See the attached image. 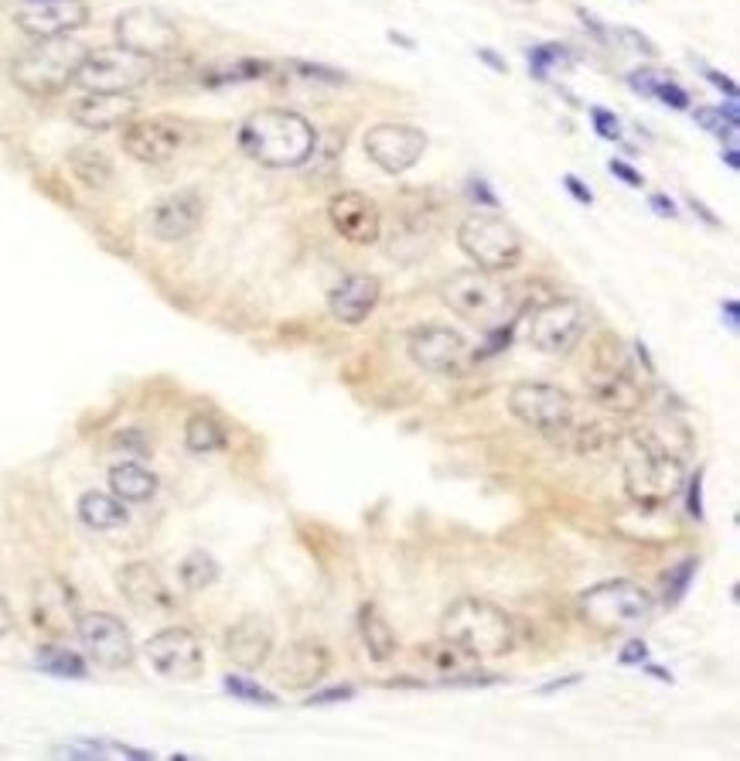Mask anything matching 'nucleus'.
Listing matches in <instances>:
<instances>
[{"instance_id": "4be33fe9", "label": "nucleus", "mask_w": 740, "mask_h": 761, "mask_svg": "<svg viewBox=\"0 0 740 761\" xmlns=\"http://www.w3.org/2000/svg\"><path fill=\"white\" fill-rule=\"evenodd\" d=\"M79 601H75L72 588L62 577H45L35 588V618L45 631L52 636H65V631H75V618H79Z\"/></svg>"}, {"instance_id": "7c9ffc66", "label": "nucleus", "mask_w": 740, "mask_h": 761, "mask_svg": "<svg viewBox=\"0 0 740 761\" xmlns=\"http://www.w3.org/2000/svg\"><path fill=\"white\" fill-rule=\"evenodd\" d=\"M185 444L195 454H212L225 447V430L212 414H192L185 424Z\"/></svg>"}, {"instance_id": "e2e57ef3", "label": "nucleus", "mask_w": 740, "mask_h": 761, "mask_svg": "<svg viewBox=\"0 0 740 761\" xmlns=\"http://www.w3.org/2000/svg\"><path fill=\"white\" fill-rule=\"evenodd\" d=\"M634 352H638V355H642V366H645V369L652 372V359H649V348H645L642 342H634Z\"/></svg>"}, {"instance_id": "aec40b11", "label": "nucleus", "mask_w": 740, "mask_h": 761, "mask_svg": "<svg viewBox=\"0 0 740 761\" xmlns=\"http://www.w3.org/2000/svg\"><path fill=\"white\" fill-rule=\"evenodd\" d=\"M273 679L287 690H311L328 676L331 670V652L314 642V639H300L291 642L284 652L273 659Z\"/></svg>"}, {"instance_id": "3c124183", "label": "nucleus", "mask_w": 740, "mask_h": 761, "mask_svg": "<svg viewBox=\"0 0 740 761\" xmlns=\"http://www.w3.org/2000/svg\"><path fill=\"white\" fill-rule=\"evenodd\" d=\"M564 185H567V192L580 201V206H591V201H594V195H591V188H587L583 182H580V177L577 174H567L564 177Z\"/></svg>"}, {"instance_id": "cd10ccee", "label": "nucleus", "mask_w": 740, "mask_h": 761, "mask_svg": "<svg viewBox=\"0 0 740 761\" xmlns=\"http://www.w3.org/2000/svg\"><path fill=\"white\" fill-rule=\"evenodd\" d=\"M359 636H362V642H366V649H369V655L375 659V663H386V659H393L396 631L372 601H366L359 607Z\"/></svg>"}, {"instance_id": "6ab92c4d", "label": "nucleus", "mask_w": 740, "mask_h": 761, "mask_svg": "<svg viewBox=\"0 0 740 761\" xmlns=\"http://www.w3.org/2000/svg\"><path fill=\"white\" fill-rule=\"evenodd\" d=\"M201 216H206V201H201L198 192L185 188V192L164 195L161 201L150 206L147 230L155 233L161 243H177V240H188L198 230Z\"/></svg>"}, {"instance_id": "2f4dec72", "label": "nucleus", "mask_w": 740, "mask_h": 761, "mask_svg": "<svg viewBox=\"0 0 740 761\" xmlns=\"http://www.w3.org/2000/svg\"><path fill=\"white\" fill-rule=\"evenodd\" d=\"M177 577H182V585L188 591H206L219 580V561L206 550H192L182 561V567H177Z\"/></svg>"}, {"instance_id": "603ef678", "label": "nucleus", "mask_w": 740, "mask_h": 761, "mask_svg": "<svg viewBox=\"0 0 740 761\" xmlns=\"http://www.w3.org/2000/svg\"><path fill=\"white\" fill-rule=\"evenodd\" d=\"M703 75H706V79H710L713 86H717L720 93H727V99H737V83L730 79V75H720L717 69H703Z\"/></svg>"}, {"instance_id": "a211bd4d", "label": "nucleus", "mask_w": 740, "mask_h": 761, "mask_svg": "<svg viewBox=\"0 0 740 761\" xmlns=\"http://www.w3.org/2000/svg\"><path fill=\"white\" fill-rule=\"evenodd\" d=\"M328 219L335 225V233L355 246H372L382 233V216L379 206L366 192H338L328 201Z\"/></svg>"}, {"instance_id": "e433bc0d", "label": "nucleus", "mask_w": 740, "mask_h": 761, "mask_svg": "<svg viewBox=\"0 0 740 761\" xmlns=\"http://www.w3.org/2000/svg\"><path fill=\"white\" fill-rule=\"evenodd\" d=\"M567 59H570V52H567L564 45H535V48H529V69L535 75H546L550 65H559V62H567Z\"/></svg>"}, {"instance_id": "412c9836", "label": "nucleus", "mask_w": 740, "mask_h": 761, "mask_svg": "<svg viewBox=\"0 0 740 761\" xmlns=\"http://www.w3.org/2000/svg\"><path fill=\"white\" fill-rule=\"evenodd\" d=\"M137 99L131 93H86L72 103V120L86 131H113L137 116Z\"/></svg>"}, {"instance_id": "c85d7f7f", "label": "nucleus", "mask_w": 740, "mask_h": 761, "mask_svg": "<svg viewBox=\"0 0 740 761\" xmlns=\"http://www.w3.org/2000/svg\"><path fill=\"white\" fill-rule=\"evenodd\" d=\"M79 519L89 526V529H116L126 523V510L123 502L116 495H107V492H86L79 499Z\"/></svg>"}, {"instance_id": "f8f14e48", "label": "nucleus", "mask_w": 740, "mask_h": 761, "mask_svg": "<svg viewBox=\"0 0 740 761\" xmlns=\"http://www.w3.org/2000/svg\"><path fill=\"white\" fill-rule=\"evenodd\" d=\"M177 41H182L177 24L155 8H131L116 17V45L131 48L137 56L164 59L174 52Z\"/></svg>"}, {"instance_id": "f3484780", "label": "nucleus", "mask_w": 740, "mask_h": 761, "mask_svg": "<svg viewBox=\"0 0 740 761\" xmlns=\"http://www.w3.org/2000/svg\"><path fill=\"white\" fill-rule=\"evenodd\" d=\"M17 28L32 38H62L83 28L89 21V8L83 0H21L14 14Z\"/></svg>"}, {"instance_id": "4468645a", "label": "nucleus", "mask_w": 740, "mask_h": 761, "mask_svg": "<svg viewBox=\"0 0 740 761\" xmlns=\"http://www.w3.org/2000/svg\"><path fill=\"white\" fill-rule=\"evenodd\" d=\"M427 150V134L410 123H375L366 134V155L386 174L410 171Z\"/></svg>"}, {"instance_id": "f03ea898", "label": "nucleus", "mask_w": 740, "mask_h": 761, "mask_svg": "<svg viewBox=\"0 0 740 761\" xmlns=\"http://www.w3.org/2000/svg\"><path fill=\"white\" fill-rule=\"evenodd\" d=\"M441 639L474 659H495L516 646V625L498 604L457 598L441 615Z\"/></svg>"}, {"instance_id": "69168bd1", "label": "nucleus", "mask_w": 740, "mask_h": 761, "mask_svg": "<svg viewBox=\"0 0 740 761\" xmlns=\"http://www.w3.org/2000/svg\"><path fill=\"white\" fill-rule=\"evenodd\" d=\"M649 673H652L655 679H666V683H673V673H666V670H658V666H649Z\"/></svg>"}, {"instance_id": "5701e85b", "label": "nucleus", "mask_w": 740, "mask_h": 761, "mask_svg": "<svg viewBox=\"0 0 740 761\" xmlns=\"http://www.w3.org/2000/svg\"><path fill=\"white\" fill-rule=\"evenodd\" d=\"M225 652L243 670H260L273 652V625L263 615L239 618L225 636Z\"/></svg>"}, {"instance_id": "ddd939ff", "label": "nucleus", "mask_w": 740, "mask_h": 761, "mask_svg": "<svg viewBox=\"0 0 740 761\" xmlns=\"http://www.w3.org/2000/svg\"><path fill=\"white\" fill-rule=\"evenodd\" d=\"M144 655L150 659L164 679L174 683H192L206 673V652L192 628H164L155 639H147Z\"/></svg>"}, {"instance_id": "dca6fc26", "label": "nucleus", "mask_w": 740, "mask_h": 761, "mask_svg": "<svg viewBox=\"0 0 740 761\" xmlns=\"http://www.w3.org/2000/svg\"><path fill=\"white\" fill-rule=\"evenodd\" d=\"M406 352H410V359L423 372H433V376H457L461 369L471 366V348H468L465 335H457L441 324L417 328L410 342H406Z\"/></svg>"}, {"instance_id": "6e6d98bb", "label": "nucleus", "mask_w": 740, "mask_h": 761, "mask_svg": "<svg viewBox=\"0 0 740 761\" xmlns=\"http://www.w3.org/2000/svg\"><path fill=\"white\" fill-rule=\"evenodd\" d=\"M116 447H131V451H147L144 444V434H137V430H123V434H116Z\"/></svg>"}, {"instance_id": "8fccbe9b", "label": "nucleus", "mask_w": 740, "mask_h": 761, "mask_svg": "<svg viewBox=\"0 0 740 761\" xmlns=\"http://www.w3.org/2000/svg\"><path fill=\"white\" fill-rule=\"evenodd\" d=\"M649 206H652V212H655V216H662V219H679L676 201H673V198H666V195H649Z\"/></svg>"}, {"instance_id": "0eeeda50", "label": "nucleus", "mask_w": 740, "mask_h": 761, "mask_svg": "<svg viewBox=\"0 0 740 761\" xmlns=\"http://www.w3.org/2000/svg\"><path fill=\"white\" fill-rule=\"evenodd\" d=\"M457 246L465 249V257L489 273L513 270L522 257V240L513 230V222L502 216H471L457 225Z\"/></svg>"}, {"instance_id": "72a5a7b5", "label": "nucleus", "mask_w": 740, "mask_h": 761, "mask_svg": "<svg viewBox=\"0 0 740 761\" xmlns=\"http://www.w3.org/2000/svg\"><path fill=\"white\" fill-rule=\"evenodd\" d=\"M225 694L229 697H236V700H246V703H260V707H276L280 697L270 694L267 687H260V683H252L246 676H225Z\"/></svg>"}, {"instance_id": "bb28decb", "label": "nucleus", "mask_w": 740, "mask_h": 761, "mask_svg": "<svg viewBox=\"0 0 740 761\" xmlns=\"http://www.w3.org/2000/svg\"><path fill=\"white\" fill-rule=\"evenodd\" d=\"M110 489L120 502H147L158 492V475L140 462H123L110 468Z\"/></svg>"}, {"instance_id": "39448f33", "label": "nucleus", "mask_w": 740, "mask_h": 761, "mask_svg": "<svg viewBox=\"0 0 740 761\" xmlns=\"http://www.w3.org/2000/svg\"><path fill=\"white\" fill-rule=\"evenodd\" d=\"M86 59V48L62 35V38H41L38 45H32L28 52H21L11 65V79L14 86H21L32 96H55L62 93L75 72H79Z\"/></svg>"}, {"instance_id": "79ce46f5", "label": "nucleus", "mask_w": 740, "mask_h": 761, "mask_svg": "<svg viewBox=\"0 0 740 761\" xmlns=\"http://www.w3.org/2000/svg\"><path fill=\"white\" fill-rule=\"evenodd\" d=\"M355 697V687H348V683H342V687H328V690H314L308 697V707H328V703H345Z\"/></svg>"}, {"instance_id": "58836bf2", "label": "nucleus", "mask_w": 740, "mask_h": 761, "mask_svg": "<svg viewBox=\"0 0 740 761\" xmlns=\"http://www.w3.org/2000/svg\"><path fill=\"white\" fill-rule=\"evenodd\" d=\"M591 123H594V131L604 137V140H621V123L618 116L604 110V107H591Z\"/></svg>"}, {"instance_id": "13d9d810", "label": "nucleus", "mask_w": 740, "mask_h": 761, "mask_svg": "<svg viewBox=\"0 0 740 761\" xmlns=\"http://www.w3.org/2000/svg\"><path fill=\"white\" fill-rule=\"evenodd\" d=\"M686 201H689V209H693L696 216H703V219H706V225H720V219H717V216H713V212H710V209L703 206V201H700L696 195H689Z\"/></svg>"}, {"instance_id": "6e6552de", "label": "nucleus", "mask_w": 740, "mask_h": 761, "mask_svg": "<svg viewBox=\"0 0 740 761\" xmlns=\"http://www.w3.org/2000/svg\"><path fill=\"white\" fill-rule=\"evenodd\" d=\"M682 481H686V471L676 454L642 451L625 462V495L634 505H642V510L666 505L673 495H679Z\"/></svg>"}, {"instance_id": "37998d69", "label": "nucleus", "mask_w": 740, "mask_h": 761, "mask_svg": "<svg viewBox=\"0 0 740 761\" xmlns=\"http://www.w3.org/2000/svg\"><path fill=\"white\" fill-rule=\"evenodd\" d=\"M666 79V75L662 72H652V69H638V72H631L628 75V83H631V89L634 93H642V96H655V89H658V83Z\"/></svg>"}, {"instance_id": "c9c22d12", "label": "nucleus", "mask_w": 740, "mask_h": 761, "mask_svg": "<svg viewBox=\"0 0 740 761\" xmlns=\"http://www.w3.org/2000/svg\"><path fill=\"white\" fill-rule=\"evenodd\" d=\"M696 561H682L679 567L669 570V580H666V604H679L686 588L693 585V577H696Z\"/></svg>"}, {"instance_id": "5fc2aeb1", "label": "nucleus", "mask_w": 740, "mask_h": 761, "mask_svg": "<svg viewBox=\"0 0 740 761\" xmlns=\"http://www.w3.org/2000/svg\"><path fill=\"white\" fill-rule=\"evenodd\" d=\"M577 17L587 24V28H591V35L597 38V41H607V28H604V24L591 14V11H583V8H577Z\"/></svg>"}, {"instance_id": "ea45409f", "label": "nucleus", "mask_w": 740, "mask_h": 761, "mask_svg": "<svg viewBox=\"0 0 740 761\" xmlns=\"http://www.w3.org/2000/svg\"><path fill=\"white\" fill-rule=\"evenodd\" d=\"M465 192H468V198H471V201H478V206H484V209H498V206H502L498 195L492 192V185L484 182V177H468V182H465Z\"/></svg>"}, {"instance_id": "09e8293b", "label": "nucleus", "mask_w": 740, "mask_h": 761, "mask_svg": "<svg viewBox=\"0 0 740 761\" xmlns=\"http://www.w3.org/2000/svg\"><path fill=\"white\" fill-rule=\"evenodd\" d=\"M607 171L615 174V177H621V182H625V185H631V188H642V185H645L642 171H634L628 161H610V164H607Z\"/></svg>"}, {"instance_id": "1a4fd4ad", "label": "nucleus", "mask_w": 740, "mask_h": 761, "mask_svg": "<svg viewBox=\"0 0 740 761\" xmlns=\"http://www.w3.org/2000/svg\"><path fill=\"white\" fill-rule=\"evenodd\" d=\"M508 410L526 427L556 438L574 424V396L553 383H519L508 393Z\"/></svg>"}, {"instance_id": "f257e3e1", "label": "nucleus", "mask_w": 740, "mask_h": 761, "mask_svg": "<svg viewBox=\"0 0 740 761\" xmlns=\"http://www.w3.org/2000/svg\"><path fill=\"white\" fill-rule=\"evenodd\" d=\"M239 147L263 168H300L314 155L318 131L308 116L270 107L243 120Z\"/></svg>"}, {"instance_id": "4d7b16f0", "label": "nucleus", "mask_w": 740, "mask_h": 761, "mask_svg": "<svg viewBox=\"0 0 740 761\" xmlns=\"http://www.w3.org/2000/svg\"><path fill=\"white\" fill-rule=\"evenodd\" d=\"M724 318H727V328H730V332H737V328H740V300H724Z\"/></svg>"}, {"instance_id": "a18cd8bd", "label": "nucleus", "mask_w": 740, "mask_h": 761, "mask_svg": "<svg viewBox=\"0 0 740 761\" xmlns=\"http://www.w3.org/2000/svg\"><path fill=\"white\" fill-rule=\"evenodd\" d=\"M615 35H618L628 48H634V52H642V56H649V59H655V56H658V48H655L645 35H638L634 28H618Z\"/></svg>"}, {"instance_id": "0e129e2a", "label": "nucleus", "mask_w": 740, "mask_h": 761, "mask_svg": "<svg viewBox=\"0 0 740 761\" xmlns=\"http://www.w3.org/2000/svg\"><path fill=\"white\" fill-rule=\"evenodd\" d=\"M390 41H393V45H403V48H414L410 38H403V35H396V32H390Z\"/></svg>"}, {"instance_id": "052dcab7", "label": "nucleus", "mask_w": 740, "mask_h": 761, "mask_svg": "<svg viewBox=\"0 0 740 761\" xmlns=\"http://www.w3.org/2000/svg\"><path fill=\"white\" fill-rule=\"evenodd\" d=\"M11 625H14V615H11V607H8V601H4V598H0V639H4V636H8V631H11Z\"/></svg>"}, {"instance_id": "9b49d317", "label": "nucleus", "mask_w": 740, "mask_h": 761, "mask_svg": "<svg viewBox=\"0 0 740 761\" xmlns=\"http://www.w3.org/2000/svg\"><path fill=\"white\" fill-rule=\"evenodd\" d=\"M75 636H79L86 655L103 670H123L134 663V639L116 615L107 612H83L75 618Z\"/></svg>"}, {"instance_id": "20e7f679", "label": "nucleus", "mask_w": 740, "mask_h": 761, "mask_svg": "<svg viewBox=\"0 0 740 761\" xmlns=\"http://www.w3.org/2000/svg\"><path fill=\"white\" fill-rule=\"evenodd\" d=\"M441 300L447 308L465 318L468 324L478 328H498V324H513L519 304L513 291L505 287V281L492 277L489 270H471V273H457L441 287Z\"/></svg>"}, {"instance_id": "2eb2a0df", "label": "nucleus", "mask_w": 740, "mask_h": 761, "mask_svg": "<svg viewBox=\"0 0 740 761\" xmlns=\"http://www.w3.org/2000/svg\"><path fill=\"white\" fill-rule=\"evenodd\" d=\"M185 140V126L168 116H134L123 131V150L140 164H168Z\"/></svg>"}, {"instance_id": "423d86ee", "label": "nucleus", "mask_w": 740, "mask_h": 761, "mask_svg": "<svg viewBox=\"0 0 740 761\" xmlns=\"http://www.w3.org/2000/svg\"><path fill=\"white\" fill-rule=\"evenodd\" d=\"M150 75H155V59L137 56L123 45H107L86 52L72 83L86 93H134Z\"/></svg>"}, {"instance_id": "c756f323", "label": "nucleus", "mask_w": 740, "mask_h": 761, "mask_svg": "<svg viewBox=\"0 0 740 761\" xmlns=\"http://www.w3.org/2000/svg\"><path fill=\"white\" fill-rule=\"evenodd\" d=\"M69 168L86 188H107L113 177V161L99 147H75L69 155Z\"/></svg>"}, {"instance_id": "b1692460", "label": "nucleus", "mask_w": 740, "mask_h": 761, "mask_svg": "<svg viewBox=\"0 0 740 761\" xmlns=\"http://www.w3.org/2000/svg\"><path fill=\"white\" fill-rule=\"evenodd\" d=\"M379 277L372 273H348L345 281L328 294V311L342 324H362L379 304Z\"/></svg>"}, {"instance_id": "9d476101", "label": "nucleus", "mask_w": 740, "mask_h": 761, "mask_svg": "<svg viewBox=\"0 0 740 761\" xmlns=\"http://www.w3.org/2000/svg\"><path fill=\"white\" fill-rule=\"evenodd\" d=\"M587 335V311L577 300H546L529 315V345L546 355H570Z\"/></svg>"}, {"instance_id": "338daca9", "label": "nucleus", "mask_w": 740, "mask_h": 761, "mask_svg": "<svg viewBox=\"0 0 740 761\" xmlns=\"http://www.w3.org/2000/svg\"><path fill=\"white\" fill-rule=\"evenodd\" d=\"M516 4H532V0H516Z\"/></svg>"}, {"instance_id": "7ed1b4c3", "label": "nucleus", "mask_w": 740, "mask_h": 761, "mask_svg": "<svg viewBox=\"0 0 740 761\" xmlns=\"http://www.w3.org/2000/svg\"><path fill=\"white\" fill-rule=\"evenodd\" d=\"M580 618L604 631V636H615V631H642L652 615H655V601L652 594L634 585V580H604V585L587 588L577 598Z\"/></svg>"}, {"instance_id": "864d4df0", "label": "nucleus", "mask_w": 740, "mask_h": 761, "mask_svg": "<svg viewBox=\"0 0 740 761\" xmlns=\"http://www.w3.org/2000/svg\"><path fill=\"white\" fill-rule=\"evenodd\" d=\"M474 56H478V62H484V65H489L492 72H502V75L508 72L505 59H502V56L495 52V48H484V45H481V48H478V52H474Z\"/></svg>"}, {"instance_id": "49530a36", "label": "nucleus", "mask_w": 740, "mask_h": 761, "mask_svg": "<svg viewBox=\"0 0 740 761\" xmlns=\"http://www.w3.org/2000/svg\"><path fill=\"white\" fill-rule=\"evenodd\" d=\"M297 72H300V75H308V79L331 83V86L345 83V75H342V72H335V69H324V65H311V62H297Z\"/></svg>"}, {"instance_id": "bf43d9fd", "label": "nucleus", "mask_w": 740, "mask_h": 761, "mask_svg": "<svg viewBox=\"0 0 740 761\" xmlns=\"http://www.w3.org/2000/svg\"><path fill=\"white\" fill-rule=\"evenodd\" d=\"M574 683H580V673H574V676H564V679H553V683H546V687H540V694L546 697V694H556V690H567V687H574Z\"/></svg>"}, {"instance_id": "4c0bfd02", "label": "nucleus", "mask_w": 740, "mask_h": 761, "mask_svg": "<svg viewBox=\"0 0 740 761\" xmlns=\"http://www.w3.org/2000/svg\"><path fill=\"white\" fill-rule=\"evenodd\" d=\"M489 342H484L478 352H471V363H481V359H489V355H498L505 352L508 345H513V324H498V328H489Z\"/></svg>"}, {"instance_id": "680f3d73", "label": "nucleus", "mask_w": 740, "mask_h": 761, "mask_svg": "<svg viewBox=\"0 0 740 761\" xmlns=\"http://www.w3.org/2000/svg\"><path fill=\"white\" fill-rule=\"evenodd\" d=\"M720 158H724V164H727L730 171H737V164H740V158H737V150H733V147H727V150H720Z\"/></svg>"}, {"instance_id": "a878e982", "label": "nucleus", "mask_w": 740, "mask_h": 761, "mask_svg": "<svg viewBox=\"0 0 740 761\" xmlns=\"http://www.w3.org/2000/svg\"><path fill=\"white\" fill-rule=\"evenodd\" d=\"M594 396L601 407L615 410V414H634L642 410V386H634V379L628 376V369L621 372H604L601 379H594Z\"/></svg>"}, {"instance_id": "473e14b6", "label": "nucleus", "mask_w": 740, "mask_h": 761, "mask_svg": "<svg viewBox=\"0 0 740 761\" xmlns=\"http://www.w3.org/2000/svg\"><path fill=\"white\" fill-rule=\"evenodd\" d=\"M38 666L45 673H52V676H62V679H83V676H89L86 659L75 655L72 649H62V646H41L38 649Z\"/></svg>"}, {"instance_id": "de8ad7c7", "label": "nucleus", "mask_w": 740, "mask_h": 761, "mask_svg": "<svg viewBox=\"0 0 740 761\" xmlns=\"http://www.w3.org/2000/svg\"><path fill=\"white\" fill-rule=\"evenodd\" d=\"M645 659H649V646H645L642 639H638V636H631V639L621 646V663H625V666H642Z\"/></svg>"}, {"instance_id": "393cba45", "label": "nucleus", "mask_w": 740, "mask_h": 761, "mask_svg": "<svg viewBox=\"0 0 740 761\" xmlns=\"http://www.w3.org/2000/svg\"><path fill=\"white\" fill-rule=\"evenodd\" d=\"M116 585H120V594L134 607H140V612H171L174 607V598L164 585V577L144 561L120 567Z\"/></svg>"}, {"instance_id": "c03bdc74", "label": "nucleus", "mask_w": 740, "mask_h": 761, "mask_svg": "<svg viewBox=\"0 0 740 761\" xmlns=\"http://www.w3.org/2000/svg\"><path fill=\"white\" fill-rule=\"evenodd\" d=\"M655 99H662V103L673 107V110H689V96H686L673 79H662V83H658Z\"/></svg>"}, {"instance_id": "a19ab883", "label": "nucleus", "mask_w": 740, "mask_h": 761, "mask_svg": "<svg viewBox=\"0 0 740 761\" xmlns=\"http://www.w3.org/2000/svg\"><path fill=\"white\" fill-rule=\"evenodd\" d=\"M686 510H689V516H693L696 523H703V519H706V513H703V468H696V475L689 478Z\"/></svg>"}, {"instance_id": "f704fd0d", "label": "nucleus", "mask_w": 740, "mask_h": 761, "mask_svg": "<svg viewBox=\"0 0 740 761\" xmlns=\"http://www.w3.org/2000/svg\"><path fill=\"white\" fill-rule=\"evenodd\" d=\"M693 120H696L700 126H706V131L717 134L727 147H733V140H737V123H730L717 107H700V110L693 113Z\"/></svg>"}]
</instances>
